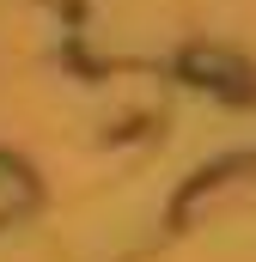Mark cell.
Wrapping results in <instances>:
<instances>
[{"instance_id": "obj_1", "label": "cell", "mask_w": 256, "mask_h": 262, "mask_svg": "<svg viewBox=\"0 0 256 262\" xmlns=\"http://www.w3.org/2000/svg\"><path fill=\"white\" fill-rule=\"evenodd\" d=\"M18 207H31V177H25V165L0 159V220H12Z\"/></svg>"}]
</instances>
